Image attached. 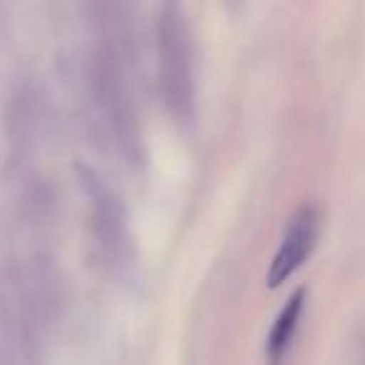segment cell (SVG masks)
I'll return each mask as SVG.
<instances>
[{"mask_svg":"<svg viewBox=\"0 0 365 365\" xmlns=\"http://www.w3.org/2000/svg\"><path fill=\"white\" fill-rule=\"evenodd\" d=\"M158 61L168 110L175 120L190 123L195 110L193 38L180 0H163L158 16Z\"/></svg>","mask_w":365,"mask_h":365,"instance_id":"cell-1","label":"cell"},{"mask_svg":"<svg viewBox=\"0 0 365 365\" xmlns=\"http://www.w3.org/2000/svg\"><path fill=\"white\" fill-rule=\"evenodd\" d=\"M320 233V213L315 205H303L290 218L288 230L283 235L278 253L268 268V288H280L285 280L293 278V273L310 258Z\"/></svg>","mask_w":365,"mask_h":365,"instance_id":"cell-2","label":"cell"},{"mask_svg":"<svg viewBox=\"0 0 365 365\" xmlns=\"http://www.w3.org/2000/svg\"><path fill=\"white\" fill-rule=\"evenodd\" d=\"M303 308H305V290L300 288L290 295V300L285 303V308L280 310V315L275 318L273 328H270V333H268V348L265 350H268L270 363H278V360H283V355L288 353L295 330H298Z\"/></svg>","mask_w":365,"mask_h":365,"instance_id":"cell-3","label":"cell"},{"mask_svg":"<svg viewBox=\"0 0 365 365\" xmlns=\"http://www.w3.org/2000/svg\"><path fill=\"white\" fill-rule=\"evenodd\" d=\"M225 3H228V6H240L243 0H225Z\"/></svg>","mask_w":365,"mask_h":365,"instance_id":"cell-4","label":"cell"}]
</instances>
